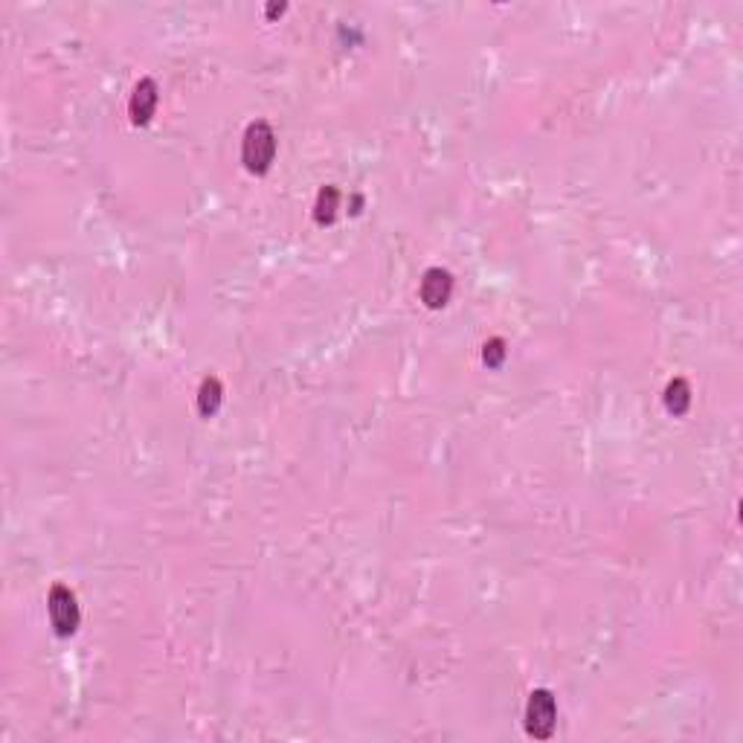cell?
Wrapping results in <instances>:
<instances>
[{"instance_id":"1","label":"cell","mask_w":743,"mask_h":743,"mask_svg":"<svg viewBox=\"0 0 743 743\" xmlns=\"http://www.w3.org/2000/svg\"><path fill=\"white\" fill-rule=\"evenodd\" d=\"M276 157V134L273 128L267 125L264 120L250 123L244 131V143H242V160L247 172L253 174H264L271 169V163Z\"/></svg>"},{"instance_id":"2","label":"cell","mask_w":743,"mask_h":743,"mask_svg":"<svg viewBox=\"0 0 743 743\" xmlns=\"http://www.w3.org/2000/svg\"><path fill=\"white\" fill-rule=\"evenodd\" d=\"M555 720H558V706H555L552 691H546V689L531 691L529 703H526V732L531 738L543 740L555 732Z\"/></svg>"},{"instance_id":"3","label":"cell","mask_w":743,"mask_h":743,"mask_svg":"<svg viewBox=\"0 0 743 743\" xmlns=\"http://www.w3.org/2000/svg\"><path fill=\"white\" fill-rule=\"evenodd\" d=\"M47 607H50V621H53V630L58 636H73L79 630V604H76V596L64 587V584H55L50 589V599H47Z\"/></svg>"},{"instance_id":"4","label":"cell","mask_w":743,"mask_h":743,"mask_svg":"<svg viewBox=\"0 0 743 743\" xmlns=\"http://www.w3.org/2000/svg\"><path fill=\"white\" fill-rule=\"evenodd\" d=\"M451 293H453V276L448 271H441V267H430L419 288L421 302L427 308H444L451 302Z\"/></svg>"},{"instance_id":"5","label":"cell","mask_w":743,"mask_h":743,"mask_svg":"<svg viewBox=\"0 0 743 743\" xmlns=\"http://www.w3.org/2000/svg\"><path fill=\"white\" fill-rule=\"evenodd\" d=\"M157 84L152 79H143L137 87H134L131 94V102H128V114H131V123L134 125H145L148 120L154 116V108H157Z\"/></svg>"},{"instance_id":"6","label":"cell","mask_w":743,"mask_h":743,"mask_svg":"<svg viewBox=\"0 0 743 743\" xmlns=\"http://www.w3.org/2000/svg\"><path fill=\"white\" fill-rule=\"evenodd\" d=\"M665 407L668 412H674V415H686L689 407H691V386L677 378L668 383V390H665Z\"/></svg>"},{"instance_id":"7","label":"cell","mask_w":743,"mask_h":743,"mask_svg":"<svg viewBox=\"0 0 743 743\" xmlns=\"http://www.w3.org/2000/svg\"><path fill=\"white\" fill-rule=\"evenodd\" d=\"M221 398H224V390H221L218 378H203L201 390H198V410L201 415H215L221 407Z\"/></svg>"},{"instance_id":"8","label":"cell","mask_w":743,"mask_h":743,"mask_svg":"<svg viewBox=\"0 0 743 743\" xmlns=\"http://www.w3.org/2000/svg\"><path fill=\"white\" fill-rule=\"evenodd\" d=\"M337 210H340V192H337V186H325V189H320L317 206H314L317 224H332V221L337 218Z\"/></svg>"},{"instance_id":"9","label":"cell","mask_w":743,"mask_h":743,"mask_svg":"<svg viewBox=\"0 0 743 743\" xmlns=\"http://www.w3.org/2000/svg\"><path fill=\"white\" fill-rule=\"evenodd\" d=\"M502 361H505V340L494 337L491 343H485V363L497 369L502 366Z\"/></svg>"}]
</instances>
